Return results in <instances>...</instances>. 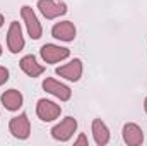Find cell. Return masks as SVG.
Returning a JSON list of instances; mask_svg holds the SVG:
<instances>
[{
  "instance_id": "6da1fadb",
  "label": "cell",
  "mask_w": 147,
  "mask_h": 146,
  "mask_svg": "<svg viewBox=\"0 0 147 146\" xmlns=\"http://www.w3.org/2000/svg\"><path fill=\"white\" fill-rule=\"evenodd\" d=\"M39 55H41V59L46 64H57V62L65 60L70 55V50L65 48V46H58V45H53V43H46V45L41 46Z\"/></svg>"
},
{
  "instance_id": "7a4b0ae2",
  "label": "cell",
  "mask_w": 147,
  "mask_h": 146,
  "mask_svg": "<svg viewBox=\"0 0 147 146\" xmlns=\"http://www.w3.org/2000/svg\"><path fill=\"white\" fill-rule=\"evenodd\" d=\"M9 131L16 139H28L31 134V124L26 113H19L17 117H12L9 122Z\"/></svg>"
},
{
  "instance_id": "3957f363",
  "label": "cell",
  "mask_w": 147,
  "mask_h": 146,
  "mask_svg": "<svg viewBox=\"0 0 147 146\" xmlns=\"http://www.w3.org/2000/svg\"><path fill=\"white\" fill-rule=\"evenodd\" d=\"M38 9L46 19H57L67 12V5L60 0H38Z\"/></svg>"
},
{
  "instance_id": "277c9868",
  "label": "cell",
  "mask_w": 147,
  "mask_h": 146,
  "mask_svg": "<svg viewBox=\"0 0 147 146\" xmlns=\"http://www.w3.org/2000/svg\"><path fill=\"white\" fill-rule=\"evenodd\" d=\"M21 16H22V21H24V24H26V28H28L29 36L33 38V40H39L41 35H43V28H41V24H39V21H38L34 10H33L29 5H24V7L21 9Z\"/></svg>"
},
{
  "instance_id": "5b68a950",
  "label": "cell",
  "mask_w": 147,
  "mask_h": 146,
  "mask_svg": "<svg viewBox=\"0 0 147 146\" xmlns=\"http://www.w3.org/2000/svg\"><path fill=\"white\" fill-rule=\"evenodd\" d=\"M77 129V120L74 117H65L60 124L51 129V138L57 141H69Z\"/></svg>"
},
{
  "instance_id": "8992f818",
  "label": "cell",
  "mask_w": 147,
  "mask_h": 146,
  "mask_svg": "<svg viewBox=\"0 0 147 146\" xmlns=\"http://www.w3.org/2000/svg\"><path fill=\"white\" fill-rule=\"evenodd\" d=\"M43 89H45L46 93L57 96L60 102H69L70 96H72L70 88L65 86V84H62V83H58V81L53 79V77H46V79L43 81Z\"/></svg>"
},
{
  "instance_id": "52a82bcc",
  "label": "cell",
  "mask_w": 147,
  "mask_h": 146,
  "mask_svg": "<svg viewBox=\"0 0 147 146\" xmlns=\"http://www.w3.org/2000/svg\"><path fill=\"white\" fill-rule=\"evenodd\" d=\"M60 112H62L60 105H57L55 102H50L46 98H41L36 105V113L43 122H51V120L58 119Z\"/></svg>"
},
{
  "instance_id": "ba28073f",
  "label": "cell",
  "mask_w": 147,
  "mask_h": 146,
  "mask_svg": "<svg viewBox=\"0 0 147 146\" xmlns=\"http://www.w3.org/2000/svg\"><path fill=\"white\" fill-rule=\"evenodd\" d=\"M7 46L12 53H19L24 48V36H22V29L21 24L17 21L10 23L9 31H7Z\"/></svg>"
},
{
  "instance_id": "9c48e42d",
  "label": "cell",
  "mask_w": 147,
  "mask_h": 146,
  "mask_svg": "<svg viewBox=\"0 0 147 146\" xmlns=\"http://www.w3.org/2000/svg\"><path fill=\"white\" fill-rule=\"evenodd\" d=\"M55 72L58 74L60 77H65V79L75 83V81H79L80 76H82V60H80V59H74L72 62H69V64L58 67Z\"/></svg>"
},
{
  "instance_id": "30bf717a",
  "label": "cell",
  "mask_w": 147,
  "mask_h": 146,
  "mask_svg": "<svg viewBox=\"0 0 147 146\" xmlns=\"http://www.w3.org/2000/svg\"><path fill=\"white\" fill-rule=\"evenodd\" d=\"M75 26L70 21H62V23H57L53 28H51V35L53 38L60 40V41H74L75 38Z\"/></svg>"
},
{
  "instance_id": "8fae6325",
  "label": "cell",
  "mask_w": 147,
  "mask_h": 146,
  "mask_svg": "<svg viewBox=\"0 0 147 146\" xmlns=\"http://www.w3.org/2000/svg\"><path fill=\"white\" fill-rule=\"evenodd\" d=\"M123 141L128 146H139L144 143V132L142 129L134 124V122H128L123 126Z\"/></svg>"
},
{
  "instance_id": "7c38bea8",
  "label": "cell",
  "mask_w": 147,
  "mask_h": 146,
  "mask_svg": "<svg viewBox=\"0 0 147 146\" xmlns=\"http://www.w3.org/2000/svg\"><path fill=\"white\" fill-rule=\"evenodd\" d=\"M92 136L96 145L105 146L110 143V129L106 127V124L101 119H94L92 120Z\"/></svg>"
},
{
  "instance_id": "4fadbf2b",
  "label": "cell",
  "mask_w": 147,
  "mask_h": 146,
  "mask_svg": "<svg viewBox=\"0 0 147 146\" xmlns=\"http://www.w3.org/2000/svg\"><path fill=\"white\" fill-rule=\"evenodd\" d=\"M0 100H2V103H3V107L7 110H10V112H16V110H19L22 107V95H21V91H17V89H9V91H5V93L0 96Z\"/></svg>"
},
{
  "instance_id": "5bb4252c",
  "label": "cell",
  "mask_w": 147,
  "mask_h": 146,
  "mask_svg": "<svg viewBox=\"0 0 147 146\" xmlns=\"http://www.w3.org/2000/svg\"><path fill=\"white\" fill-rule=\"evenodd\" d=\"M19 64H21V69L28 74L29 77H38V76H41V74L45 72V67H43L41 64H38V60L34 59V55H26V57H22Z\"/></svg>"
},
{
  "instance_id": "9a60e30c",
  "label": "cell",
  "mask_w": 147,
  "mask_h": 146,
  "mask_svg": "<svg viewBox=\"0 0 147 146\" xmlns=\"http://www.w3.org/2000/svg\"><path fill=\"white\" fill-rule=\"evenodd\" d=\"M7 81H9V71H7L5 67H2V65H0V86H2V84H5Z\"/></svg>"
},
{
  "instance_id": "2e32d148",
  "label": "cell",
  "mask_w": 147,
  "mask_h": 146,
  "mask_svg": "<svg viewBox=\"0 0 147 146\" xmlns=\"http://www.w3.org/2000/svg\"><path fill=\"white\" fill-rule=\"evenodd\" d=\"M75 145H86V146H87V145H89V141H87V138H86L84 134H80V136L75 139Z\"/></svg>"
},
{
  "instance_id": "e0dca14e",
  "label": "cell",
  "mask_w": 147,
  "mask_h": 146,
  "mask_svg": "<svg viewBox=\"0 0 147 146\" xmlns=\"http://www.w3.org/2000/svg\"><path fill=\"white\" fill-rule=\"evenodd\" d=\"M2 24H3V16L0 14V28H2Z\"/></svg>"
},
{
  "instance_id": "ac0fdd59",
  "label": "cell",
  "mask_w": 147,
  "mask_h": 146,
  "mask_svg": "<svg viewBox=\"0 0 147 146\" xmlns=\"http://www.w3.org/2000/svg\"><path fill=\"white\" fill-rule=\"evenodd\" d=\"M144 108H146V113H147V98L144 100Z\"/></svg>"
},
{
  "instance_id": "d6986e66",
  "label": "cell",
  "mask_w": 147,
  "mask_h": 146,
  "mask_svg": "<svg viewBox=\"0 0 147 146\" xmlns=\"http://www.w3.org/2000/svg\"><path fill=\"white\" fill-rule=\"evenodd\" d=\"M0 55H2V45H0Z\"/></svg>"
}]
</instances>
